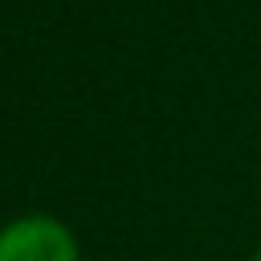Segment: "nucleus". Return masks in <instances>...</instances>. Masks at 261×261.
<instances>
[{"label":"nucleus","mask_w":261,"mask_h":261,"mask_svg":"<svg viewBox=\"0 0 261 261\" xmlns=\"http://www.w3.org/2000/svg\"><path fill=\"white\" fill-rule=\"evenodd\" d=\"M0 261H82V249L61 216L24 212L0 224Z\"/></svg>","instance_id":"obj_1"},{"label":"nucleus","mask_w":261,"mask_h":261,"mask_svg":"<svg viewBox=\"0 0 261 261\" xmlns=\"http://www.w3.org/2000/svg\"><path fill=\"white\" fill-rule=\"evenodd\" d=\"M253 261H261V249H257V253H253Z\"/></svg>","instance_id":"obj_2"}]
</instances>
